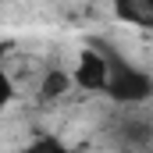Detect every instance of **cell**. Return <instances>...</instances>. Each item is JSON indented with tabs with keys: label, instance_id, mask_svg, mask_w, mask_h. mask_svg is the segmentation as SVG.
<instances>
[{
	"label": "cell",
	"instance_id": "1",
	"mask_svg": "<svg viewBox=\"0 0 153 153\" xmlns=\"http://www.w3.org/2000/svg\"><path fill=\"white\" fill-rule=\"evenodd\" d=\"M107 50V46H103ZM111 61V85H107V100H114L117 107H143L153 100V71L135 64L132 57L107 50Z\"/></svg>",
	"mask_w": 153,
	"mask_h": 153
},
{
	"label": "cell",
	"instance_id": "2",
	"mask_svg": "<svg viewBox=\"0 0 153 153\" xmlns=\"http://www.w3.org/2000/svg\"><path fill=\"white\" fill-rule=\"evenodd\" d=\"M71 78H75V89L82 93H100L107 96V85H111V61H107V50L103 46H85L71 64Z\"/></svg>",
	"mask_w": 153,
	"mask_h": 153
},
{
	"label": "cell",
	"instance_id": "3",
	"mask_svg": "<svg viewBox=\"0 0 153 153\" xmlns=\"http://www.w3.org/2000/svg\"><path fill=\"white\" fill-rule=\"evenodd\" d=\"M111 132H114V143L121 150H146L153 143V121L143 114H121Z\"/></svg>",
	"mask_w": 153,
	"mask_h": 153
},
{
	"label": "cell",
	"instance_id": "4",
	"mask_svg": "<svg viewBox=\"0 0 153 153\" xmlns=\"http://www.w3.org/2000/svg\"><path fill=\"white\" fill-rule=\"evenodd\" d=\"M71 89H75L71 68H46L43 78H39V85H36V96L43 103H57V100H64Z\"/></svg>",
	"mask_w": 153,
	"mask_h": 153
},
{
	"label": "cell",
	"instance_id": "5",
	"mask_svg": "<svg viewBox=\"0 0 153 153\" xmlns=\"http://www.w3.org/2000/svg\"><path fill=\"white\" fill-rule=\"evenodd\" d=\"M111 14L128 29H153V0H117Z\"/></svg>",
	"mask_w": 153,
	"mask_h": 153
},
{
	"label": "cell",
	"instance_id": "6",
	"mask_svg": "<svg viewBox=\"0 0 153 153\" xmlns=\"http://www.w3.org/2000/svg\"><path fill=\"white\" fill-rule=\"evenodd\" d=\"M14 153H78V150H71L64 139H57V135L43 132V135H32L25 146H18Z\"/></svg>",
	"mask_w": 153,
	"mask_h": 153
}]
</instances>
